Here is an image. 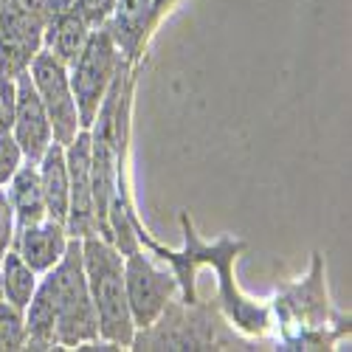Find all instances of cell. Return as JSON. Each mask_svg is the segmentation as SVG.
<instances>
[{
    "instance_id": "d6986e66",
    "label": "cell",
    "mask_w": 352,
    "mask_h": 352,
    "mask_svg": "<svg viewBox=\"0 0 352 352\" xmlns=\"http://www.w3.org/2000/svg\"><path fill=\"white\" fill-rule=\"evenodd\" d=\"M71 9L91 28H102L116 9V0H71Z\"/></svg>"
},
{
    "instance_id": "277c9868",
    "label": "cell",
    "mask_w": 352,
    "mask_h": 352,
    "mask_svg": "<svg viewBox=\"0 0 352 352\" xmlns=\"http://www.w3.org/2000/svg\"><path fill=\"white\" fill-rule=\"evenodd\" d=\"M127 60L122 56V51L116 48L113 37L107 34V28L104 25L94 28L91 37H87V43H85V48L68 65V82H71V91H74V99H76L82 130H87L94 124L99 104H102L104 94L110 91L116 74H119V68Z\"/></svg>"
},
{
    "instance_id": "52a82bcc",
    "label": "cell",
    "mask_w": 352,
    "mask_h": 352,
    "mask_svg": "<svg viewBox=\"0 0 352 352\" xmlns=\"http://www.w3.org/2000/svg\"><path fill=\"white\" fill-rule=\"evenodd\" d=\"M65 164H68V217L65 228L71 237L85 240L99 234L96 206H94V175H91V135L79 130L71 144H65Z\"/></svg>"
},
{
    "instance_id": "e0dca14e",
    "label": "cell",
    "mask_w": 352,
    "mask_h": 352,
    "mask_svg": "<svg viewBox=\"0 0 352 352\" xmlns=\"http://www.w3.org/2000/svg\"><path fill=\"white\" fill-rule=\"evenodd\" d=\"M25 349V318L23 310L0 299V352Z\"/></svg>"
},
{
    "instance_id": "9a60e30c",
    "label": "cell",
    "mask_w": 352,
    "mask_h": 352,
    "mask_svg": "<svg viewBox=\"0 0 352 352\" xmlns=\"http://www.w3.org/2000/svg\"><path fill=\"white\" fill-rule=\"evenodd\" d=\"M37 285H40V274H34L23 262V256L14 248H9L6 256L0 259V299H6L17 310H25Z\"/></svg>"
},
{
    "instance_id": "7c38bea8",
    "label": "cell",
    "mask_w": 352,
    "mask_h": 352,
    "mask_svg": "<svg viewBox=\"0 0 352 352\" xmlns=\"http://www.w3.org/2000/svg\"><path fill=\"white\" fill-rule=\"evenodd\" d=\"M276 313L285 316L287 324L307 330L327 324V290L321 282V254H313V271L302 285L290 287L282 299L276 296Z\"/></svg>"
},
{
    "instance_id": "ac0fdd59",
    "label": "cell",
    "mask_w": 352,
    "mask_h": 352,
    "mask_svg": "<svg viewBox=\"0 0 352 352\" xmlns=\"http://www.w3.org/2000/svg\"><path fill=\"white\" fill-rule=\"evenodd\" d=\"M25 164V155L12 133H0V186H6L14 172Z\"/></svg>"
},
{
    "instance_id": "7a4b0ae2",
    "label": "cell",
    "mask_w": 352,
    "mask_h": 352,
    "mask_svg": "<svg viewBox=\"0 0 352 352\" xmlns=\"http://www.w3.org/2000/svg\"><path fill=\"white\" fill-rule=\"evenodd\" d=\"M82 265L99 321V338L127 349L135 338V324L124 290V254L110 240L94 234L82 240Z\"/></svg>"
},
{
    "instance_id": "6da1fadb",
    "label": "cell",
    "mask_w": 352,
    "mask_h": 352,
    "mask_svg": "<svg viewBox=\"0 0 352 352\" xmlns=\"http://www.w3.org/2000/svg\"><path fill=\"white\" fill-rule=\"evenodd\" d=\"M178 223L184 228V251L164 248L161 243H155L150 237V231H146L141 223H135L138 245L150 248L161 262H169L175 279H178L181 302H186V305L197 302V274H200V268H214L217 276H220L217 279L220 282V305H223L228 321L248 336H262L271 327L268 310L262 305H256V302H251L248 296H243L237 282H234V274H231L237 256L245 251V243L231 240V237H220L214 243H203L200 234L195 231V223H192L189 212H181Z\"/></svg>"
},
{
    "instance_id": "ffe728a7",
    "label": "cell",
    "mask_w": 352,
    "mask_h": 352,
    "mask_svg": "<svg viewBox=\"0 0 352 352\" xmlns=\"http://www.w3.org/2000/svg\"><path fill=\"white\" fill-rule=\"evenodd\" d=\"M17 107V82L9 74H0V133H12Z\"/></svg>"
},
{
    "instance_id": "44dd1931",
    "label": "cell",
    "mask_w": 352,
    "mask_h": 352,
    "mask_svg": "<svg viewBox=\"0 0 352 352\" xmlns=\"http://www.w3.org/2000/svg\"><path fill=\"white\" fill-rule=\"evenodd\" d=\"M14 234H17L14 212H12V203H9L6 186H0V259H3V256H6V251L12 248Z\"/></svg>"
},
{
    "instance_id": "30bf717a",
    "label": "cell",
    "mask_w": 352,
    "mask_h": 352,
    "mask_svg": "<svg viewBox=\"0 0 352 352\" xmlns=\"http://www.w3.org/2000/svg\"><path fill=\"white\" fill-rule=\"evenodd\" d=\"M68 243H71V234H68L65 223H56V220L45 217L40 223L17 228L12 248L23 256V262L28 268L43 276L45 271H51L56 262L63 259V254L68 251Z\"/></svg>"
},
{
    "instance_id": "3957f363",
    "label": "cell",
    "mask_w": 352,
    "mask_h": 352,
    "mask_svg": "<svg viewBox=\"0 0 352 352\" xmlns=\"http://www.w3.org/2000/svg\"><path fill=\"white\" fill-rule=\"evenodd\" d=\"M40 287L51 299L60 346L79 349L82 344L99 338V321L82 265V240L71 237L63 259L40 276Z\"/></svg>"
},
{
    "instance_id": "5bb4252c",
    "label": "cell",
    "mask_w": 352,
    "mask_h": 352,
    "mask_svg": "<svg viewBox=\"0 0 352 352\" xmlns=\"http://www.w3.org/2000/svg\"><path fill=\"white\" fill-rule=\"evenodd\" d=\"M6 195L12 203V212H14V223L17 228H25L32 223L45 220V197H43V186H40V172L34 161H25L14 178L6 184Z\"/></svg>"
},
{
    "instance_id": "4fadbf2b",
    "label": "cell",
    "mask_w": 352,
    "mask_h": 352,
    "mask_svg": "<svg viewBox=\"0 0 352 352\" xmlns=\"http://www.w3.org/2000/svg\"><path fill=\"white\" fill-rule=\"evenodd\" d=\"M37 172H40V186H43V197H45V214L56 223H65L68 203H71L65 144L54 141L45 150V155L37 161Z\"/></svg>"
},
{
    "instance_id": "8992f818",
    "label": "cell",
    "mask_w": 352,
    "mask_h": 352,
    "mask_svg": "<svg viewBox=\"0 0 352 352\" xmlns=\"http://www.w3.org/2000/svg\"><path fill=\"white\" fill-rule=\"evenodd\" d=\"M124 290L135 330H144L158 321L164 307L178 293V279L172 271H161L150 254L141 248L124 254Z\"/></svg>"
},
{
    "instance_id": "2e32d148",
    "label": "cell",
    "mask_w": 352,
    "mask_h": 352,
    "mask_svg": "<svg viewBox=\"0 0 352 352\" xmlns=\"http://www.w3.org/2000/svg\"><path fill=\"white\" fill-rule=\"evenodd\" d=\"M25 318V349H60V338H56V316L51 307V299L45 290L37 285L32 302L23 310Z\"/></svg>"
},
{
    "instance_id": "7402d4cb",
    "label": "cell",
    "mask_w": 352,
    "mask_h": 352,
    "mask_svg": "<svg viewBox=\"0 0 352 352\" xmlns=\"http://www.w3.org/2000/svg\"><path fill=\"white\" fill-rule=\"evenodd\" d=\"M172 3H175V0H153V12H155V17L161 20V14H164V12H166Z\"/></svg>"
},
{
    "instance_id": "8fae6325",
    "label": "cell",
    "mask_w": 352,
    "mask_h": 352,
    "mask_svg": "<svg viewBox=\"0 0 352 352\" xmlns=\"http://www.w3.org/2000/svg\"><path fill=\"white\" fill-rule=\"evenodd\" d=\"M91 32L94 28L71 9V0H45L43 48L54 54L63 65H71L76 60V54L85 48Z\"/></svg>"
},
{
    "instance_id": "603a6c76",
    "label": "cell",
    "mask_w": 352,
    "mask_h": 352,
    "mask_svg": "<svg viewBox=\"0 0 352 352\" xmlns=\"http://www.w3.org/2000/svg\"><path fill=\"white\" fill-rule=\"evenodd\" d=\"M0 74H3V71H0Z\"/></svg>"
},
{
    "instance_id": "5b68a950",
    "label": "cell",
    "mask_w": 352,
    "mask_h": 352,
    "mask_svg": "<svg viewBox=\"0 0 352 352\" xmlns=\"http://www.w3.org/2000/svg\"><path fill=\"white\" fill-rule=\"evenodd\" d=\"M25 71L32 76L34 91H37L45 113H48L54 141L71 144L76 138V133L82 130V124H79V110H76L71 82H68V65H63L54 54L40 48L32 56V63L25 65Z\"/></svg>"
},
{
    "instance_id": "ba28073f",
    "label": "cell",
    "mask_w": 352,
    "mask_h": 352,
    "mask_svg": "<svg viewBox=\"0 0 352 352\" xmlns=\"http://www.w3.org/2000/svg\"><path fill=\"white\" fill-rule=\"evenodd\" d=\"M14 82H17V107H14L12 135L20 144L25 161L37 164L45 155L48 146L54 144V130H51L48 113H45V107L34 91V82L25 68L20 74H14Z\"/></svg>"
},
{
    "instance_id": "9c48e42d",
    "label": "cell",
    "mask_w": 352,
    "mask_h": 352,
    "mask_svg": "<svg viewBox=\"0 0 352 352\" xmlns=\"http://www.w3.org/2000/svg\"><path fill=\"white\" fill-rule=\"evenodd\" d=\"M155 23L158 17L153 12V0H116V9L107 17L104 28L124 60L135 65L146 48V37H150Z\"/></svg>"
}]
</instances>
